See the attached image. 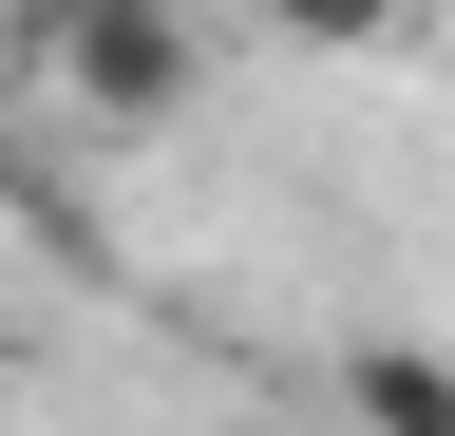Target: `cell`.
<instances>
[{
  "label": "cell",
  "instance_id": "1",
  "mask_svg": "<svg viewBox=\"0 0 455 436\" xmlns=\"http://www.w3.org/2000/svg\"><path fill=\"white\" fill-rule=\"evenodd\" d=\"M38 58L95 133H152V115H190V0H76V20H38Z\"/></svg>",
  "mask_w": 455,
  "mask_h": 436
},
{
  "label": "cell",
  "instance_id": "2",
  "mask_svg": "<svg viewBox=\"0 0 455 436\" xmlns=\"http://www.w3.org/2000/svg\"><path fill=\"white\" fill-rule=\"evenodd\" d=\"M323 399H341V417H379V436H455V361H418V342H361Z\"/></svg>",
  "mask_w": 455,
  "mask_h": 436
},
{
  "label": "cell",
  "instance_id": "3",
  "mask_svg": "<svg viewBox=\"0 0 455 436\" xmlns=\"http://www.w3.org/2000/svg\"><path fill=\"white\" fill-rule=\"evenodd\" d=\"M266 20H284V38H379L398 0H266Z\"/></svg>",
  "mask_w": 455,
  "mask_h": 436
},
{
  "label": "cell",
  "instance_id": "4",
  "mask_svg": "<svg viewBox=\"0 0 455 436\" xmlns=\"http://www.w3.org/2000/svg\"><path fill=\"white\" fill-rule=\"evenodd\" d=\"M38 20H76V0H20V38H38Z\"/></svg>",
  "mask_w": 455,
  "mask_h": 436
},
{
  "label": "cell",
  "instance_id": "5",
  "mask_svg": "<svg viewBox=\"0 0 455 436\" xmlns=\"http://www.w3.org/2000/svg\"><path fill=\"white\" fill-rule=\"evenodd\" d=\"M0 399H20V342H0Z\"/></svg>",
  "mask_w": 455,
  "mask_h": 436
},
{
  "label": "cell",
  "instance_id": "6",
  "mask_svg": "<svg viewBox=\"0 0 455 436\" xmlns=\"http://www.w3.org/2000/svg\"><path fill=\"white\" fill-rule=\"evenodd\" d=\"M0 20H20V0H0Z\"/></svg>",
  "mask_w": 455,
  "mask_h": 436
}]
</instances>
